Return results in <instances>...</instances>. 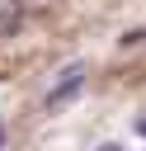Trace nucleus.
Segmentation results:
<instances>
[{"instance_id": "obj_3", "label": "nucleus", "mask_w": 146, "mask_h": 151, "mask_svg": "<svg viewBox=\"0 0 146 151\" xmlns=\"http://www.w3.org/2000/svg\"><path fill=\"white\" fill-rule=\"evenodd\" d=\"M137 42H146V28H132V33H122V47H137Z\"/></svg>"}, {"instance_id": "obj_1", "label": "nucleus", "mask_w": 146, "mask_h": 151, "mask_svg": "<svg viewBox=\"0 0 146 151\" xmlns=\"http://www.w3.org/2000/svg\"><path fill=\"white\" fill-rule=\"evenodd\" d=\"M85 76H89V66H85V61H71V66L57 76V85L47 90V109H61L66 99H75V94H80V85H85Z\"/></svg>"}, {"instance_id": "obj_4", "label": "nucleus", "mask_w": 146, "mask_h": 151, "mask_svg": "<svg viewBox=\"0 0 146 151\" xmlns=\"http://www.w3.org/2000/svg\"><path fill=\"white\" fill-rule=\"evenodd\" d=\"M132 132H137V137H146V118H137V123H132Z\"/></svg>"}, {"instance_id": "obj_6", "label": "nucleus", "mask_w": 146, "mask_h": 151, "mask_svg": "<svg viewBox=\"0 0 146 151\" xmlns=\"http://www.w3.org/2000/svg\"><path fill=\"white\" fill-rule=\"evenodd\" d=\"M0 146H5V127H0Z\"/></svg>"}, {"instance_id": "obj_2", "label": "nucleus", "mask_w": 146, "mask_h": 151, "mask_svg": "<svg viewBox=\"0 0 146 151\" xmlns=\"http://www.w3.org/2000/svg\"><path fill=\"white\" fill-rule=\"evenodd\" d=\"M9 28H19V9H9V14H0V33H9Z\"/></svg>"}, {"instance_id": "obj_5", "label": "nucleus", "mask_w": 146, "mask_h": 151, "mask_svg": "<svg viewBox=\"0 0 146 151\" xmlns=\"http://www.w3.org/2000/svg\"><path fill=\"white\" fill-rule=\"evenodd\" d=\"M99 151H122V146H118V142H104V146H99Z\"/></svg>"}]
</instances>
